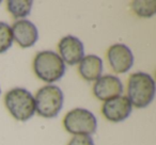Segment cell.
I'll return each mask as SVG.
<instances>
[{
    "instance_id": "obj_1",
    "label": "cell",
    "mask_w": 156,
    "mask_h": 145,
    "mask_svg": "<svg viewBox=\"0 0 156 145\" xmlns=\"http://www.w3.org/2000/svg\"><path fill=\"white\" fill-rule=\"evenodd\" d=\"M155 82L151 75L139 71L129 76L127 82V96L132 106L145 108L154 99Z\"/></svg>"
},
{
    "instance_id": "obj_2",
    "label": "cell",
    "mask_w": 156,
    "mask_h": 145,
    "mask_svg": "<svg viewBox=\"0 0 156 145\" xmlns=\"http://www.w3.org/2000/svg\"><path fill=\"white\" fill-rule=\"evenodd\" d=\"M33 71L40 80L51 85L60 80L65 73V64L52 50H43L35 54Z\"/></svg>"
},
{
    "instance_id": "obj_3",
    "label": "cell",
    "mask_w": 156,
    "mask_h": 145,
    "mask_svg": "<svg viewBox=\"0 0 156 145\" xmlns=\"http://www.w3.org/2000/svg\"><path fill=\"white\" fill-rule=\"evenodd\" d=\"M5 105L16 121L27 122L35 113L34 97L23 88H15L8 91L5 95Z\"/></svg>"
},
{
    "instance_id": "obj_4",
    "label": "cell",
    "mask_w": 156,
    "mask_h": 145,
    "mask_svg": "<svg viewBox=\"0 0 156 145\" xmlns=\"http://www.w3.org/2000/svg\"><path fill=\"white\" fill-rule=\"evenodd\" d=\"M63 100L64 97L60 88L54 85H44L34 96L35 111L45 119L56 117L62 109Z\"/></svg>"
},
{
    "instance_id": "obj_5",
    "label": "cell",
    "mask_w": 156,
    "mask_h": 145,
    "mask_svg": "<svg viewBox=\"0 0 156 145\" xmlns=\"http://www.w3.org/2000/svg\"><path fill=\"white\" fill-rule=\"evenodd\" d=\"M63 126L69 133L74 136H91L98 129V119L91 111L83 108H75L65 114Z\"/></svg>"
},
{
    "instance_id": "obj_6",
    "label": "cell",
    "mask_w": 156,
    "mask_h": 145,
    "mask_svg": "<svg viewBox=\"0 0 156 145\" xmlns=\"http://www.w3.org/2000/svg\"><path fill=\"white\" fill-rule=\"evenodd\" d=\"M107 60L115 74H125L134 64V54L124 44H113L107 50Z\"/></svg>"
},
{
    "instance_id": "obj_7",
    "label": "cell",
    "mask_w": 156,
    "mask_h": 145,
    "mask_svg": "<svg viewBox=\"0 0 156 145\" xmlns=\"http://www.w3.org/2000/svg\"><path fill=\"white\" fill-rule=\"evenodd\" d=\"M133 110V106L126 96H118L104 102L102 113L105 119L112 123H120L127 119Z\"/></svg>"
},
{
    "instance_id": "obj_8",
    "label": "cell",
    "mask_w": 156,
    "mask_h": 145,
    "mask_svg": "<svg viewBox=\"0 0 156 145\" xmlns=\"http://www.w3.org/2000/svg\"><path fill=\"white\" fill-rule=\"evenodd\" d=\"M59 57L64 64L76 65L85 57V48L80 40L73 35L62 37L58 44Z\"/></svg>"
},
{
    "instance_id": "obj_9",
    "label": "cell",
    "mask_w": 156,
    "mask_h": 145,
    "mask_svg": "<svg viewBox=\"0 0 156 145\" xmlns=\"http://www.w3.org/2000/svg\"><path fill=\"white\" fill-rule=\"evenodd\" d=\"M123 92V83L117 76H101L93 85V94L98 99L106 102L120 96Z\"/></svg>"
},
{
    "instance_id": "obj_10",
    "label": "cell",
    "mask_w": 156,
    "mask_h": 145,
    "mask_svg": "<svg viewBox=\"0 0 156 145\" xmlns=\"http://www.w3.org/2000/svg\"><path fill=\"white\" fill-rule=\"evenodd\" d=\"M11 29L13 41H15L22 48H30L37 42L39 31L37 26L30 20H16Z\"/></svg>"
},
{
    "instance_id": "obj_11",
    "label": "cell",
    "mask_w": 156,
    "mask_h": 145,
    "mask_svg": "<svg viewBox=\"0 0 156 145\" xmlns=\"http://www.w3.org/2000/svg\"><path fill=\"white\" fill-rule=\"evenodd\" d=\"M78 71L86 81H96L103 73V61L95 54L85 56L79 63Z\"/></svg>"
},
{
    "instance_id": "obj_12",
    "label": "cell",
    "mask_w": 156,
    "mask_h": 145,
    "mask_svg": "<svg viewBox=\"0 0 156 145\" xmlns=\"http://www.w3.org/2000/svg\"><path fill=\"white\" fill-rule=\"evenodd\" d=\"M8 11L14 18H24L28 16L32 9L31 0H9L7 2Z\"/></svg>"
},
{
    "instance_id": "obj_13",
    "label": "cell",
    "mask_w": 156,
    "mask_h": 145,
    "mask_svg": "<svg viewBox=\"0 0 156 145\" xmlns=\"http://www.w3.org/2000/svg\"><path fill=\"white\" fill-rule=\"evenodd\" d=\"M130 8L133 9L136 15L143 18L152 17L155 15L156 2L154 0L150 1H133L130 3Z\"/></svg>"
},
{
    "instance_id": "obj_14",
    "label": "cell",
    "mask_w": 156,
    "mask_h": 145,
    "mask_svg": "<svg viewBox=\"0 0 156 145\" xmlns=\"http://www.w3.org/2000/svg\"><path fill=\"white\" fill-rule=\"evenodd\" d=\"M12 44H13V35H12L11 26L0 22V54L5 52L9 48H11Z\"/></svg>"
},
{
    "instance_id": "obj_15",
    "label": "cell",
    "mask_w": 156,
    "mask_h": 145,
    "mask_svg": "<svg viewBox=\"0 0 156 145\" xmlns=\"http://www.w3.org/2000/svg\"><path fill=\"white\" fill-rule=\"evenodd\" d=\"M67 145H94V142L91 136L79 134V136H74L67 143Z\"/></svg>"
},
{
    "instance_id": "obj_16",
    "label": "cell",
    "mask_w": 156,
    "mask_h": 145,
    "mask_svg": "<svg viewBox=\"0 0 156 145\" xmlns=\"http://www.w3.org/2000/svg\"><path fill=\"white\" fill-rule=\"evenodd\" d=\"M0 94H1V89H0Z\"/></svg>"
},
{
    "instance_id": "obj_17",
    "label": "cell",
    "mask_w": 156,
    "mask_h": 145,
    "mask_svg": "<svg viewBox=\"0 0 156 145\" xmlns=\"http://www.w3.org/2000/svg\"><path fill=\"white\" fill-rule=\"evenodd\" d=\"M0 5H1V1H0Z\"/></svg>"
}]
</instances>
